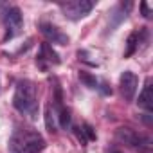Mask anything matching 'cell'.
Listing matches in <instances>:
<instances>
[{"label":"cell","instance_id":"cell-1","mask_svg":"<svg viewBox=\"0 0 153 153\" xmlns=\"http://www.w3.org/2000/svg\"><path fill=\"white\" fill-rule=\"evenodd\" d=\"M13 106L18 112L31 115L33 119L36 117V112H38V97H36V87H34L33 81L20 79L16 83L15 96H13Z\"/></svg>","mask_w":153,"mask_h":153},{"label":"cell","instance_id":"cell-2","mask_svg":"<svg viewBox=\"0 0 153 153\" xmlns=\"http://www.w3.org/2000/svg\"><path fill=\"white\" fill-rule=\"evenodd\" d=\"M45 139L34 130H18L9 140V153H42Z\"/></svg>","mask_w":153,"mask_h":153},{"label":"cell","instance_id":"cell-3","mask_svg":"<svg viewBox=\"0 0 153 153\" xmlns=\"http://www.w3.org/2000/svg\"><path fill=\"white\" fill-rule=\"evenodd\" d=\"M59 7L67 18L79 20V18H85L92 11L94 2H90V0H67V2L59 4Z\"/></svg>","mask_w":153,"mask_h":153},{"label":"cell","instance_id":"cell-4","mask_svg":"<svg viewBox=\"0 0 153 153\" xmlns=\"http://www.w3.org/2000/svg\"><path fill=\"white\" fill-rule=\"evenodd\" d=\"M119 87H121V94L126 101H131L135 92H137V87H139V79L137 76L131 72V70H124L121 74V79H119Z\"/></svg>","mask_w":153,"mask_h":153},{"label":"cell","instance_id":"cell-5","mask_svg":"<svg viewBox=\"0 0 153 153\" xmlns=\"http://www.w3.org/2000/svg\"><path fill=\"white\" fill-rule=\"evenodd\" d=\"M4 22L7 27V36H15L16 33H20L22 25H24V18H22V11L18 7H9L4 15Z\"/></svg>","mask_w":153,"mask_h":153},{"label":"cell","instance_id":"cell-6","mask_svg":"<svg viewBox=\"0 0 153 153\" xmlns=\"http://www.w3.org/2000/svg\"><path fill=\"white\" fill-rule=\"evenodd\" d=\"M115 137H117L119 142L128 144V146H131V148H139V146L142 144V140H144V135L137 133L135 130H131V128H128V126H121V128H117Z\"/></svg>","mask_w":153,"mask_h":153},{"label":"cell","instance_id":"cell-7","mask_svg":"<svg viewBox=\"0 0 153 153\" xmlns=\"http://www.w3.org/2000/svg\"><path fill=\"white\" fill-rule=\"evenodd\" d=\"M40 31H42V34L47 38V43H58V45H67L68 43V36L65 34V33H61L56 25H52V24H47V22H43L42 25H40Z\"/></svg>","mask_w":153,"mask_h":153},{"label":"cell","instance_id":"cell-8","mask_svg":"<svg viewBox=\"0 0 153 153\" xmlns=\"http://www.w3.org/2000/svg\"><path fill=\"white\" fill-rule=\"evenodd\" d=\"M59 63V56H58V52L52 49V45L51 43H42V47H40V54H38V65L42 67V68H47L49 65H58Z\"/></svg>","mask_w":153,"mask_h":153},{"label":"cell","instance_id":"cell-9","mask_svg":"<svg viewBox=\"0 0 153 153\" xmlns=\"http://www.w3.org/2000/svg\"><path fill=\"white\" fill-rule=\"evenodd\" d=\"M137 105L142 110H146V112H151L153 110V87H151V79H146V85H144L142 92L139 94Z\"/></svg>","mask_w":153,"mask_h":153},{"label":"cell","instance_id":"cell-10","mask_svg":"<svg viewBox=\"0 0 153 153\" xmlns=\"http://www.w3.org/2000/svg\"><path fill=\"white\" fill-rule=\"evenodd\" d=\"M45 124H47V130L51 133L58 131V115H56V110L51 105L45 108Z\"/></svg>","mask_w":153,"mask_h":153},{"label":"cell","instance_id":"cell-11","mask_svg":"<svg viewBox=\"0 0 153 153\" xmlns=\"http://www.w3.org/2000/svg\"><path fill=\"white\" fill-rule=\"evenodd\" d=\"M139 47V33H131L126 40V52H124V58H130Z\"/></svg>","mask_w":153,"mask_h":153},{"label":"cell","instance_id":"cell-12","mask_svg":"<svg viewBox=\"0 0 153 153\" xmlns=\"http://www.w3.org/2000/svg\"><path fill=\"white\" fill-rule=\"evenodd\" d=\"M79 79H81L87 87H90V88H97V87H99L97 79L94 78V76H90L88 72H79Z\"/></svg>","mask_w":153,"mask_h":153},{"label":"cell","instance_id":"cell-13","mask_svg":"<svg viewBox=\"0 0 153 153\" xmlns=\"http://www.w3.org/2000/svg\"><path fill=\"white\" fill-rule=\"evenodd\" d=\"M81 131H83V135H87L90 140H94V139H96V133H94V130H92V126H90V124H85Z\"/></svg>","mask_w":153,"mask_h":153},{"label":"cell","instance_id":"cell-14","mask_svg":"<svg viewBox=\"0 0 153 153\" xmlns=\"http://www.w3.org/2000/svg\"><path fill=\"white\" fill-rule=\"evenodd\" d=\"M140 11H142V16L144 18H149V9H148V4L146 2H140Z\"/></svg>","mask_w":153,"mask_h":153},{"label":"cell","instance_id":"cell-15","mask_svg":"<svg viewBox=\"0 0 153 153\" xmlns=\"http://www.w3.org/2000/svg\"><path fill=\"white\" fill-rule=\"evenodd\" d=\"M114 153H119V151H114Z\"/></svg>","mask_w":153,"mask_h":153}]
</instances>
